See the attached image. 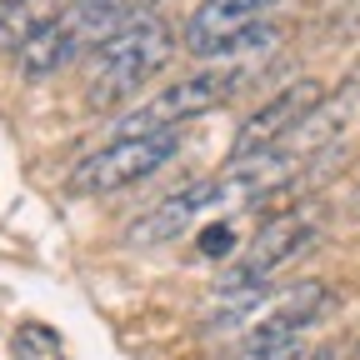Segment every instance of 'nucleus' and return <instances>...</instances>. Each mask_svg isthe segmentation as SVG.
<instances>
[{
    "instance_id": "obj_3",
    "label": "nucleus",
    "mask_w": 360,
    "mask_h": 360,
    "mask_svg": "<svg viewBox=\"0 0 360 360\" xmlns=\"http://www.w3.org/2000/svg\"><path fill=\"white\" fill-rule=\"evenodd\" d=\"M180 135L175 130H150V135H115L110 146L90 150L75 170H70V191L75 195H115L125 186L150 180L165 160H175Z\"/></svg>"
},
{
    "instance_id": "obj_9",
    "label": "nucleus",
    "mask_w": 360,
    "mask_h": 360,
    "mask_svg": "<svg viewBox=\"0 0 360 360\" xmlns=\"http://www.w3.org/2000/svg\"><path fill=\"white\" fill-rule=\"evenodd\" d=\"M80 60V45H75V35L65 30V20L60 15H51L45 20L20 51H15V70L25 75V80H51V75H60L65 65H75Z\"/></svg>"
},
{
    "instance_id": "obj_11",
    "label": "nucleus",
    "mask_w": 360,
    "mask_h": 360,
    "mask_svg": "<svg viewBox=\"0 0 360 360\" xmlns=\"http://www.w3.org/2000/svg\"><path fill=\"white\" fill-rule=\"evenodd\" d=\"M200 250H205V255H225V250H231V225L205 231V236H200Z\"/></svg>"
},
{
    "instance_id": "obj_8",
    "label": "nucleus",
    "mask_w": 360,
    "mask_h": 360,
    "mask_svg": "<svg viewBox=\"0 0 360 360\" xmlns=\"http://www.w3.org/2000/svg\"><path fill=\"white\" fill-rule=\"evenodd\" d=\"M141 15H150V0H75V6L60 11L65 30L80 45V56L101 51L105 40H115L125 25H135Z\"/></svg>"
},
{
    "instance_id": "obj_7",
    "label": "nucleus",
    "mask_w": 360,
    "mask_h": 360,
    "mask_svg": "<svg viewBox=\"0 0 360 360\" xmlns=\"http://www.w3.org/2000/svg\"><path fill=\"white\" fill-rule=\"evenodd\" d=\"M220 205H231V200H225L220 175H215V180H195V186L165 195L160 205H150V210L125 231V240H130V245H165V240H175V236H186L195 220H205V215L220 210Z\"/></svg>"
},
{
    "instance_id": "obj_4",
    "label": "nucleus",
    "mask_w": 360,
    "mask_h": 360,
    "mask_svg": "<svg viewBox=\"0 0 360 360\" xmlns=\"http://www.w3.org/2000/svg\"><path fill=\"white\" fill-rule=\"evenodd\" d=\"M315 215L310 210H285V215H276L270 225H260V236L250 240V250L220 276V285H215V295H225V290H265L270 285V276H281V270L315 240Z\"/></svg>"
},
{
    "instance_id": "obj_6",
    "label": "nucleus",
    "mask_w": 360,
    "mask_h": 360,
    "mask_svg": "<svg viewBox=\"0 0 360 360\" xmlns=\"http://www.w3.org/2000/svg\"><path fill=\"white\" fill-rule=\"evenodd\" d=\"M270 6H276V0H200L191 11V20H186V51L200 56V60L231 56L250 30L265 25L260 15Z\"/></svg>"
},
{
    "instance_id": "obj_10",
    "label": "nucleus",
    "mask_w": 360,
    "mask_h": 360,
    "mask_svg": "<svg viewBox=\"0 0 360 360\" xmlns=\"http://www.w3.org/2000/svg\"><path fill=\"white\" fill-rule=\"evenodd\" d=\"M305 350H310V335H305V330H270V326H250V330L236 340L231 360H300Z\"/></svg>"
},
{
    "instance_id": "obj_2",
    "label": "nucleus",
    "mask_w": 360,
    "mask_h": 360,
    "mask_svg": "<svg viewBox=\"0 0 360 360\" xmlns=\"http://www.w3.org/2000/svg\"><path fill=\"white\" fill-rule=\"evenodd\" d=\"M245 65L236 60H210L200 65L195 75H180L175 85H165L160 96H150L146 105H135L125 120H120V135H150V130H180L186 120L215 110L236 96V90L245 85Z\"/></svg>"
},
{
    "instance_id": "obj_5",
    "label": "nucleus",
    "mask_w": 360,
    "mask_h": 360,
    "mask_svg": "<svg viewBox=\"0 0 360 360\" xmlns=\"http://www.w3.org/2000/svg\"><path fill=\"white\" fill-rule=\"evenodd\" d=\"M326 101V85L321 80H295V85H285V90H276L265 105H255L245 120H240V130H236V146H231V160H245V155H265V150H281L285 146V135Z\"/></svg>"
},
{
    "instance_id": "obj_1",
    "label": "nucleus",
    "mask_w": 360,
    "mask_h": 360,
    "mask_svg": "<svg viewBox=\"0 0 360 360\" xmlns=\"http://www.w3.org/2000/svg\"><path fill=\"white\" fill-rule=\"evenodd\" d=\"M175 56V30L165 15H141L135 25H125L115 40H105L101 51H90L85 65V101L96 110H115L125 101H135L141 90L170 65Z\"/></svg>"
}]
</instances>
